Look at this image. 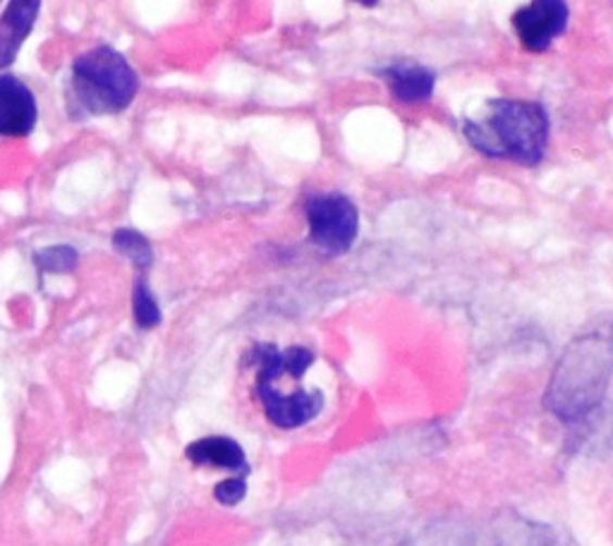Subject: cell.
<instances>
[{"instance_id":"cell-1","label":"cell","mask_w":613,"mask_h":546,"mask_svg":"<svg viewBox=\"0 0 613 546\" xmlns=\"http://www.w3.org/2000/svg\"><path fill=\"white\" fill-rule=\"evenodd\" d=\"M611 371L613 323H601L565 347L553 369L545 405L563 422L583 420L604 401Z\"/></svg>"},{"instance_id":"cell-2","label":"cell","mask_w":613,"mask_h":546,"mask_svg":"<svg viewBox=\"0 0 613 546\" xmlns=\"http://www.w3.org/2000/svg\"><path fill=\"white\" fill-rule=\"evenodd\" d=\"M463 135L479 154L537 166L547 154L549 113L537 101L493 99L485 118L465 123Z\"/></svg>"},{"instance_id":"cell-3","label":"cell","mask_w":613,"mask_h":546,"mask_svg":"<svg viewBox=\"0 0 613 546\" xmlns=\"http://www.w3.org/2000/svg\"><path fill=\"white\" fill-rule=\"evenodd\" d=\"M252 363L257 365V396L271 424L298 429L322 412V393L298 389L304 371L314 365L312 351L300 345L278 351L276 345L262 343L252 351Z\"/></svg>"},{"instance_id":"cell-4","label":"cell","mask_w":613,"mask_h":546,"mask_svg":"<svg viewBox=\"0 0 613 546\" xmlns=\"http://www.w3.org/2000/svg\"><path fill=\"white\" fill-rule=\"evenodd\" d=\"M139 77L123 53L97 46L75 58L67 82V109L73 118L117 115L133 106Z\"/></svg>"},{"instance_id":"cell-5","label":"cell","mask_w":613,"mask_h":546,"mask_svg":"<svg viewBox=\"0 0 613 546\" xmlns=\"http://www.w3.org/2000/svg\"><path fill=\"white\" fill-rule=\"evenodd\" d=\"M310 240L326 254H346L358 240L360 214L346 194H316L304 206Z\"/></svg>"},{"instance_id":"cell-6","label":"cell","mask_w":613,"mask_h":546,"mask_svg":"<svg viewBox=\"0 0 613 546\" xmlns=\"http://www.w3.org/2000/svg\"><path fill=\"white\" fill-rule=\"evenodd\" d=\"M568 20L571 10L565 0H533L513 15V29L525 51L545 53L568 27Z\"/></svg>"},{"instance_id":"cell-7","label":"cell","mask_w":613,"mask_h":546,"mask_svg":"<svg viewBox=\"0 0 613 546\" xmlns=\"http://www.w3.org/2000/svg\"><path fill=\"white\" fill-rule=\"evenodd\" d=\"M37 120L34 91L15 75H0V137H29Z\"/></svg>"},{"instance_id":"cell-8","label":"cell","mask_w":613,"mask_h":546,"mask_svg":"<svg viewBox=\"0 0 613 546\" xmlns=\"http://www.w3.org/2000/svg\"><path fill=\"white\" fill-rule=\"evenodd\" d=\"M41 13V0H10L0 15V69L10 67L20 55Z\"/></svg>"},{"instance_id":"cell-9","label":"cell","mask_w":613,"mask_h":546,"mask_svg":"<svg viewBox=\"0 0 613 546\" xmlns=\"http://www.w3.org/2000/svg\"><path fill=\"white\" fill-rule=\"evenodd\" d=\"M185 456L190 462L199 465V468H216V470H228V472H250V465H247L245 450L228 436H204L195 441L185 448Z\"/></svg>"},{"instance_id":"cell-10","label":"cell","mask_w":613,"mask_h":546,"mask_svg":"<svg viewBox=\"0 0 613 546\" xmlns=\"http://www.w3.org/2000/svg\"><path fill=\"white\" fill-rule=\"evenodd\" d=\"M379 77L388 85V91L403 103L429 101L436 87V75L422 65H388L379 69Z\"/></svg>"},{"instance_id":"cell-11","label":"cell","mask_w":613,"mask_h":546,"mask_svg":"<svg viewBox=\"0 0 613 546\" xmlns=\"http://www.w3.org/2000/svg\"><path fill=\"white\" fill-rule=\"evenodd\" d=\"M113 247L115 252H121L127 262H133L135 269L149 271L153 266V247L151 242L141 236V232L133 228H117L113 232Z\"/></svg>"},{"instance_id":"cell-12","label":"cell","mask_w":613,"mask_h":546,"mask_svg":"<svg viewBox=\"0 0 613 546\" xmlns=\"http://www.w3.org/2000/svg\"><path fill=\"white\" fill-rule=\"evenodd\" d=\"M133 315L139 329H153L161 323V307L157 297H153L147 278H137L133 288Z\"/></svg>"},{"instance_id":"cell-13","label":"cell","mask_w":613,"mask_h":546,"mask_svg":"<svg viewBox=\"0 0 613 546\" xmlns=\"http://www.w3.org/2000/svg\"><path fill=\"white\" fill-rule=\"evenodd\" d=\"M34 264L41 274H73L79 264V254L70 245H51L34 254Z\"/></svg>"},{"instance_id":"cell-14","label":"cell","mask_w":613,"mask_h":546,"mask_svg":"<svg viewBox=\"0 0 613 546\" xmlns=\"http://www.w3.org/2000/svg\"><path fill=\"white\" fill-rule=\"evenodd\" d=\"M245 494H247L245 474H240V478L223 480L221 484H216V490H214L216 501L223 504V506H238L245 498Z\"/></svg>"},{"instance_id":"cell-15","label":"cell","mask_w":613,"mask_h":546,"mask_svg":"<svg viewBox=\"0 0 613 546\" xmlns=\"http://www.w3.org/2000/svg\"><path fill=\"white\" fill-rule=\"evenodd\" d=\"M355 3H360L364 8H374V5H379V0H355Z\"/></svg>"}]
</instances>
